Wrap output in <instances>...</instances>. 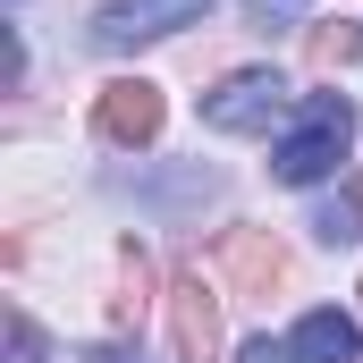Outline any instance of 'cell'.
Wrapping results in <instances>:
<instances>
[{
	"label": "cell",
	"mask_w": 363,
	"mask_h": 363,
	"mask_svg": "<svg viewBox=\"0 0 363 363\" xmlns=\"http://www.w3.org/2000/svg\"><path fill=\"white\" fill-rule=\"evenodd\" d=\"M161 85L152 77H118V85L93 93V127H101V144H118V152H144L152 135H161Z\"/></svg>",
	"instance_id": "cell-2"
},
{
	"label": "cell",
	"mask_w": 363,
	"mask_h": 363,
	"mask_svg": "<svg viewBox=\"0 0 363 363\" xmlns=\"http://www.w3.org/2000/svg\"><path fill=\"white\" fill-rule=\"evenodd\" d=\"M211 0H101V17H93V43L101 51H135V43H152V34H178L194 26Z\"/></svg>",
	"instance_id": "cell-4"
},
{
	"label": "cell",
	"mask_w": 363,
	"mask_h": 363,
	"mask_svg": "<svg viewBox=\"0 0 363 363\" xmlns=\"http://www.w3.org/2000/svg\"><path fill=\"white\" fill-rule=\"evenodd\" d=\"M347 144H355V101H338V93H313V101H304V118L279 135L271 169H279V186H321L338 161H347Z\"/></svg>",
	"instance_id": "cell-1"
},
{
	"label": "cell",
	"mask_w": 363,
	"mask_h": 363,
	"mask_svg": "<svg viewBox=\"0 0 363 363\" xmlns=\"http://www.w3.org/2000/svg\"><path fill=\"white\" fill-rule=\"evenodd\" d=\"M211 262L228 271L237 296H271V287H287V245H279L271 228H220Z\"/></svg>",
	"instance_id": "cell-6"
},
{
	"label": "cell",
	"mask_w": 363,
	"mask_h": 363,
	"mask_svg": "<svg viewBox=\"0 0 363 363\" xmlns=\"http://www.w3.org/2000/svg\"><path fill=\"white\" fill-rule=\"evenodd\" d=\"M330 245H347V237H363V211H355V194H338V203H321V220H313Z\"/></svg>",
	"instance_id": "cell-10"
},
{
	"label": "cell",
	"mask_w": 363,
	"mask_h": 363,
	"mask_svg": "<svg viewBox=\"0 0 363 363\" xmlns=\"http://www.w3.org/2000/svg\"><path fill=\"white\" fill-rule=\"evenodd\" d=\"M169 347H178V363H211L220 355V296L203 287V262H186L169 279Z\"/></svg>",
	"instance_id": "cell-5"
},
{
	"label": "cell",
	"mask_w": 363,
	"mask_h": 363,
	"mask_svg": "<svg viewBox=\"0 0 363 363\" xmlns=\"http://www.w3.org/2000/svg\"><path fill=\"white\" fill-rule=\"evenodd\" d=\"M237 363H296V347H279V338H254V347H245Z\"/></svg>",
	"instance_id": "cell-13"
},
{
	"label": "cell",
	"mask_w": 363,
	"mask_h": 363,
	"mask_svg": "<svg viewBox=\"0 0 363 363\" xmlns=\"http://www.w3.org/2000/svg\"><path fill=\"white\" fill-rule=\"evenodd\" d=\"M347 194H355V211H363V178H355V186H347Z\"/></svg>",
	"instance_id": "cell-15"
},
{
	"label": "cell",
	"mask_w": 363,
	"mask_h": 363,
	"mask_svg": "<svg viewBox=\"0 0 363 363\" xmlns=\"http://www.w3.org/2000/svg\"><path fill=\"white\" fill-rule=\"evenodd\" d=\"M144 304H152V254L127 237L118 245V296H110V330L127 338V330H144Z\"/></svg>",
	"instance_id": "cell-8"
},
{
	"label": "cell",
	"mask_w": 363,
	"mask_h": 363,
	"mask_svg": "<svg viewBox=\"0 0 363 363\" xmlns=\"http://www.w3.org/2000/svg\"><path fill=\"white\" fill-rule=\"evenodd\" d=\"M9 363H43V330H34L17 304H9Z\"/></svg>",
	"instance_id": "cell-11"
},
{
	"label": "cell",
	"mask_w": 363,
	"mask_h": 363,
	"mask_svg": "<svg viewBox=\"0 0 363 363\" xmlns=\"http://www.w3.org/2000/svg\"><path fill=\"white\" fill-rule=\"evenodd\" d=\"M279 101H287V77L279 68H237L220 93H203V127H220V135H254V127H271Z\"/></svg>",
	"instance_id": "cell-3"
},
{
	"label": "cell",
	"mask_w": 363,
	"mask_h": 363,
	"mask_svg": "<svg viewBox=\"0 0 363 363\" xmlns=\"http://www.w3.org/2000/svg\"><path fill=\"white\" fill-rule=\"evenodd\" d=\"M93 363H144L135 347H93Z\"/></svg>",
	"instance_id": "cell-14"
},
{
	"label": "cell",
	"mask_w": 363,
	"mask_h": 363,
	"mask_svg": "<svg viewBox=\"0 0 363 363\" xmlns=\"http://www.w3.org/2000/svg\"><path fill=\"white\" fill-rule=\"evenodd\" d=\"M287 347H296V363H355V355H363V330L347 321V313H330V304H321V313H304V321H296V338H287Z\"/></svg>",
	"instance_id": "cell-7"
},
{
	"label": "cell",
	"mask_w": 363,
	"mask_h": 363,
	"mask_svg": "<svg viewBox=\"0 0 363 363\" xmlns=\"http://www.w3.org/2000/svg\"><path fill=\"white\" fill-rule=\"evenodd\" d=\"M304 60H313L321 77H330V68H347V60H363V26H355V17H330V26H313Z\"/></svg>",
	"instance_id": "cell-9"
},
{
	"label": "cell",
	"mask_w": 363,
	"mask_h": 363,
	"mask_svg": "<svg viewBox=\"0 0 363 363\" xmlns=\"http://www.w3.org/2000/svg\"><path fill=\"white\" fill-rule=\"evenodd\" d=\"M245 17H254L262 34H279V26H296V17H304V0H245Z\"/></svg>",
	"instance_id": "cell-12"
}]
</instances>
